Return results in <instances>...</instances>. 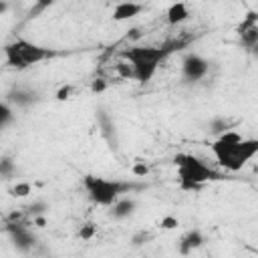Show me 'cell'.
Segmentation results:
<instances>
[{"instance_id": "22", "label": "cell", "mask_w": 258, "mask_h": 258, "mask_svg": "<svg viewBox=\"0 0 258 258\" xmlns=\"http://www.w3.org/2000/svg\"><path fill=\"white\" fill-rule=\"evenodd\" d=\"M147 240H149V234L145 230H141V232H137V234L131 236V246H143Z\"/></svg>"}, {"instance_id": "27", "label": "cell", "mask_w": 258, "mask_h": 258, "mask_svg": "<svg viewBox=\"0 0 258 258\" xmlns=\"http://www.w3.org/2000/svg\"><path fill=\"white\" fill-rule=\"evenodd\" d=\"M10 10V2L8 0H0V16H4Z\"/></svg>"}, {"instance_id": "23", "label": "cell", "mask_w": 258, "mask_h": 258, "mask_svg": "<svg viewBox=\"0 0 258 258\" xmlns=\"http://www.w3.org/2000/svg\"><path fill=\"white\" fill-rule=\"evenodd\" d=\"M131 171H133V175H137V177H145V175L149 173V167H147L143 161H137V163L131 167Z\"/></svg>"}, {"instance_id": "16", "label": "cell", "mask_w": 258, "mask_h": 258, "mask_svg": "<svg viewBox=\"0 0 258 258\" xmlns=\"http://www.w3.org/2000/svg\"><path fill=\"white\" fill-rule=\"evenodd\" d=\"M210 129V133L212 135H220V133H224V131H228V129H232V125H230V121L226 119V117H214L212 121H210V125H208Z\"/></svg>"}, {"instance_id": "19", "label": "cell", "mask_w": 258, "mask_h": 258, "mask_svg": "<svg viewBox=\"0 0 258 258\" xmlns=\"http://www.w3.org/2000/svg\"><path fill=\"white\" fill-rule=\"evenodd\" d=\"M95 234H97V226H95V224H85V226H81V230H79V238H81V240H93Z\"/></svg>"}, {"instance_id": "14", "label": "cell", "mask_w": 258, "mask_h": 258, "mask_svg": "<svg viewBox=\"0 0 258 258\" xmlns=\"http://www.w3.org/2000/svg\"><path fill=\"white\" fill-rule=\"evenodd\" d=\"M16 119V113H14V107L6 101V99H0V131L8 129Z\"/></svg>"}, {"instance_id": "8", "label": "cell", "mask_w": 258, "mask_h": 258, "mask_svg": "<svg viewBox=\"0 0 258 258\" xmlns=\"http://www.w3.org/2000/svg\"><path fill=\"white\" fill-rule=\"evenodd\" d=\"M4 99L14 109H30V107H36L42 101V95H40L38 89H32L28 85H14L6 91Z\"/></svg>"}, {"instance_id": "9", "label": "cell", "mask_w": 258, "mask_h": 258, "mask_svg": "<svg viewBox=\"0 0 258 258\" xmlns=\"http://www.w3.org/2000/svg\"><path fill=\"white\" fill-rule=\"evenodd\" d=\"M238 36H240V42H242L248 50L256 48V44H258V16H256L254 10H250V12L246 14V18L240 22V26H238Z\"/></svg>"}, {"instance_id": "3", "label": "cell", "mask_w": 258, "mask_h": 258, "mask_svg": "<svg viewBox=\"0 0 258 258\" xmlns=\"http://www.w3.org/2000/svg\"><path fill=\"white\" fill-rule=\"evenodd\" d=\"M173 165L177 185L183 191H196L204 187L208 181H216L222 177L218 169H214L210 163H206L202 157L194 153H177L173 157Z\"/></svg>"}, {"instance_id": "21", "label": "cell", "mask_w": 258, "mask_h": 258, "mask_svg": "<svg viewBox=\"0 0 258 258\" xmlns=\"http://www.w3.org/2000/svg\"><path fill=\"white\" fill-rule=\"evenodd\" d=\"M117 73H119L123 79H133V75H131V67H129L127 60H123V58L117 62Z\"/></svg>"}, {"instance_id": "13", "label": "cell", "mask_w": 258, "mask_h": 258, "mask_svg": "<svg viewBox=\"0 0 258 258\" xmlns=\"http://www.w3.org/2000/svg\"><path fill=\"white\" fill-rule=\"evenodd\" d=\"M189 6L183 2V0H175L167 6L165 10V20L169 26H177V24H183L187 18H189Z\"/></svg>"}, {"instance_id": "10", "label": "cell", "mask_w": 258, "mask_h": 258, "mask_svg": "<svg viewBox=\"0 0 258 258\" xmlns=\"http://www.w3.org/2000/svg\"><path fill=\"white\" fill-rule=\"evenodd\" d=\"M143 10H145V4H141V2L119 0V2H115L113 10H111V20L113 22H125V20H131V18L139 16Z\"/></svg>"}, {"instance_id": "7", "label": "cell", "mask_w": 258, "mask_h": 258, "mask_svg": "<svg viewBox=\"0 0 258 258\" xmlns=\"http://www.w3.org/2000/svg\"><path fill=\"white\" fill-rule=\"evenodd\" d=\"M6 234H8V240H10L12 248H14L16 252H20V254L32 252L34 246L38 244V238L34 236V232H32L28 226H24V224H20V222H14V220L8 222Z\"/></svg>"}, {"instance_id": "5", "label": "cell", "mask_w": 258, "mask_h": 258, "mask_svg": "<svg viewBox=\"0 0 258 258\" xmlns=\"http://www.w3.org/2000/svg\"><path fill=\"white\" fill-rule=\"evenodd\" d=\"M83 187L87 191V198L95 206L109 208L117 198H121V194L129 191L133 187V183L121 181V179H109V177H103V175L87 173L83 177Z\"/></svg>"}, {"instance_id": "17", "label": "cell", "mask_w": 258, "mask_h": 258, "mask_svg": "<svg viewBox=\"0 0 258 258\" xmlns=\"http://www.w3.org/2000/svg\"><path fill=\"white\" fill-rule=\"evenodd\" d=\"M32 194V183L30 181H16L12 187H10V196L12 198H26Z\"/></svg>"}, {"instance_id": "12", "label": "cell", "mask_w": 258, "mask_h": 258, "mask_svg": "<svg viewBox=\"0 0 258 258\" xmlns=\"http://www.w3.org/2000/svg\"><path fill=\"white\" fill-rule=\"evenodd\" d=\"M137 210V200L135 198H117L111 206H109V216L113 220H127L135 214Z\"/></svg>"}, {"instance_id": "28", "label": "cell", "mask_w": 258, "mask_h": 258, "mask_svg": "<svg viewBox=\"0 0 258 258\" xmlns=\"http://www.w3.org/2000/svg\"><path fill=\"white\" fill-rule=\"evenodd\" d=\"M113 2H119V0H113Z\"/></svg>"}, {"instance_id": "15", "label": "cell", "mask_w": 258, "mask_h": 258, "mask_svg": "<svg viewBox=\"0 0 258 258\" xmlns=\"http://www.w3.org/2000/svg\"><path fill=\"white\" fill-rule=\"evenodd\" d=\"M16 173V163L12 157H0V177L2 179H12Z\"/></svg>"}, {"instance_id": "18", "label": "cell", "mask_w": 258, "mask_h": 258, "mask_svg": "<svg viewBox=\"0 0 258 258\" xmlns=\"http://www.w3.org/2000/svg\"><path fill=\"white\" fill-rule=\"evenodd\" d=\"M26 212H28L30 216H42V214L48 212V204H46L44 200H36V202H32V204L26 208Z\"/></svg>"}, {"instance_id": "1", "label": "cell", "mask_w": 258, "mask_h": 258, "mask_svg": "<svg viewBox=\"0 0 258 258\" xmlns=\"http://www.w3.org/2000/svg\"><path fill=\"white\" fill-rule=\"evenodd\" d=\"M216 163L226 171H240L244 165H248L258 155V139L254 137H242L236 129H228L210 145Z\"/></svg>"}, {"instance_id": "25", "label": "cell", "mask_w": 258, "mask_h": 258, "mask_svg": "<svg viewBox=\"0 0 258 258\" xmlns=\"http://www.w3.org/2000/svg\"><path fill=\"white\" fill-rule=\"evenodd\" d=\"M105 89H107V83H105L103 79H95V81L91 83V93H97V95H99V93H103Z\"/></svg>"}, {"instance_id": "20", "label": "cell", "mask_w": 258, "mask_h": 258, "mask_svg": "<svg viewBox=\"0 0 258 258\" xmlns=\"http://www.w3.org/2000/svg\"><path fill=\"white\" fill-rule=\"evenodd\" d=\"M179 226V220L175 218V216H163L161 220H159V228L161 230H173V228H177Z\"/></svg>"}, {"instance_id": "4", "label": "cell", "mask_w": 258, "mask_h": 258, "mask_svg": "<svg viewBox=\"0 0 258 258\" xmlns=\"http://www.w3.org/2000/svg\"><path fill=\"white\" fill-rule=\"evenodd\" d=\"M2 54H4V62L6 67L10 69H16V71H24V69H30L42 60H48L54 56V50H50L48 46H42V44H36L28 38H14L10 40L8 44H4L2 48Z\"/></svg>"}, {"instance_id": "24", "label": "cell", "mask_w": 258, "mask_h": 258, "mask_svg": "<svg viewBox=\"0 0 258 258\" xmlns=\"http://www.w3.org/2000/svg\"><path fill=\"white\" fill-rule=\"evenodd\" d=\"M71 93H73V87L71 85H64V87H60L58 91H56V101H67L69 97H71Z\"/></svg>"}, {"instance_id": "2", "label": "cell", "mask_w": 258, "mask_h": 258, "mask_svg": "<svg viewBox=\"0 0 258 258\" xmlns=\"http://www.w3.org/2000/svg\"><path fill=\"white\" fill-rule=\"evenodd\" d=\"M169 52H171V48H167V46L133 44L121 52V58L127 60V64L131 67L133 81H137L139 85H147L153 81V77L157 75L161 62L167 58Z\"/></svg>"}, {"instance_id": "26", "label": "cell", "mask_w": 258, "mask_h": 258, "mask_svg": "<svg viewBox=\"0 0 258 258\" xmlns=\"http://www.w3.org/2000/svg\"><path fill=\"white\" fill-rule=\"evenodd\" d=\"M32 222H34L36 228H44V226H46V218H44V214H42V216H32Z\"/></svg>"}, {"instance_id": "11", "label": "cell", "mask_w": 258, "mask_h": 258, "mask_svg": "<svg viewBox=\"0 0 258 258\" xmlns=\"http://www.w3.org/2000/svg\"><path fill=\"white\" fill-rule=\"evenodd\" d=\"M204 242H206V236H204V232L200 230V228H191V230H187L181 238H179V244H177V252L179 254H191L194 250H198V248H202L204 246Z\"/></svg>"}, {"instance_id": "6", "label": "cell", "mask_w": 258, "mask_h": 258, "mask_svg": "<svg viewBox=\"0 0 258 258\" xmlns=\"http://www.w3.org/2000/svg\"><path fill=\"white\" fill-rule=\"evenodd\" d=\"M210 73V60L200 52H187L181 58V79L189 85L204 81Z\"/></svg>"}]
</instances>
